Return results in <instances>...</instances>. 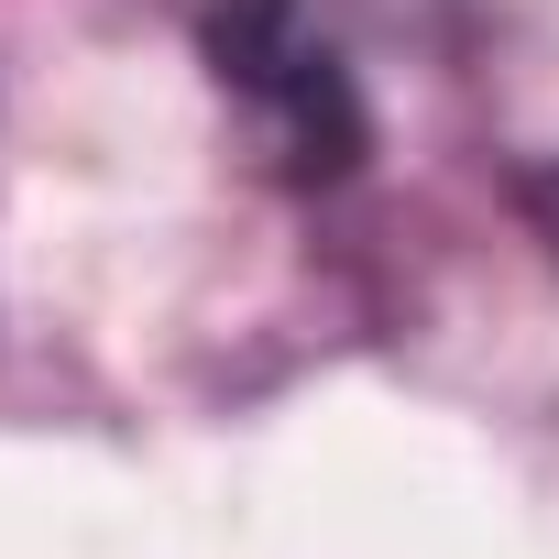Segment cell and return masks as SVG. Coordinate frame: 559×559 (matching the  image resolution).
I'll list each match as a JSON object with an SVG mask.
<instances>
[{
	"label": "cell",
	"instance_id": "1",
	"mask_svg": "<svg viewBox=\"0 0 559 559\" xmlns=\"http://www.w3.org/2000/svg\"><path fill=\"white\" fill-rule=\"evenodd\" d=\"M209 56L252 99L263 143L286 154L297 176H341L352 165L362 121H352V88H341L330 45L297 23V0H219V12H209Z\"/></svg>",
	"mask_w": 559,
	"mask_h": 559
},
{
	"label": "cell",
	"instance_id": "2",
	"mask_svg": "<svg viewBox=\"0 0 559 559\" xmlns=\"http://www.w3.org/2000/svg\"><path fill=\"white\" fill-rule=\"evenodd\" d=\"M515 198H526V219H537V230H548V241H559V165H537V176H526V187H515Z\"/></svg>",
	"mask_w": 559,
	"mask_h": 559
}]
</instances>
